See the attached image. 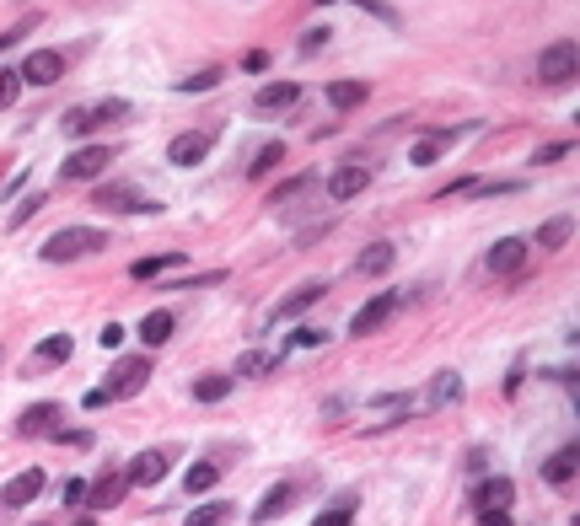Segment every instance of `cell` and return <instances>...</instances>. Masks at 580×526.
Returning <instances> with one entry per match:
<instances>
[{"label":"cell","mask_w":580,"mask_h":526,"mask_svg":"<svg viewBox=\"0 0 580 526\" xmlns=\"http://www.w3.org/2000/svg\"><path fill=\"white\" fill-rule=\"evenodd\" d=\"M349 521H355V516H349V505H339V511H323L312 526H349Z\"/></svg>","instance_id":"cell-39"},{"label":"cell","mask_w":580,"mask_h":526,"mask_svg":"<svg viewBox=\"0 0 580 526\" xmlns=\"http://www.w3.org/2000/svg\"><path fill=\"white\" fill-rule=\"evenodd\" d=\"M328 295V280H306V285H295L290 295H280V306H275V323H295V317H306L317 301Z\"/></svg>","instance_id":"cell-7"},{"label":"cell","mask_w":580,"mask_h":526,"mask_svg":"<svg viewBox=\"0 0 580 526\" xmlns=\"http://www.w3.org/2000/svg\"><path fill=\"white\" fill-rule=\"evenodd\" d=\"M221 521H232V505H226V500H215V505H199V511H194V516H188L183 526H221Z\"/></svg>","instance_id":"cell-32"},{"label":"cell","mask_w":580,"mask_h":526,"mask_svg":"<svg viewBox=\"0 0 580 526\" xmlns=\"http://www.w3.org/2000/svg\"><path fill=\"white\" fill-rule=\"evenodd\" d=\"M44 478H49V472H38V468L16 472V478H11V483H5V494H0V500H5V505H11V511H22V505H33V500H38V494H44Z\"/></svg>","instance_id":"cell-16"},{"label":"cell","mask_w":580,"mask_h":526,"mask_svg":"<svg viewBox=\"0 0 580 526\" xmlns=\"http://www.w3.org/2000/svg\"><path fill=\"white\" fill-rule=\"evenodd\" d=\"M365 188H371V167H365V162H345L339 173L328 177V194H334V199H355V194H365Z\"/></svg>","instance_id":"cell-15"},{"label":"cell","mask_w":580,"mask_h":526,"mask_svg":"<svg viewBox=\"0 0 580 526\" xmlns=\"http://www.w3.org/2000/svg\"><path fill=\"white\" fill-rule=\"evenodd\" d=\"M70 350H75L70 333H49V339L38 344V365H59V360H70Z\"/></svg>","instance_id":"cell-29"},{"label":"cell","mask_w":580,"mask_h":526,"mask_svg":"<svg viewBox=\"0 0 580 526\" xmlns=\"http://www.w3.org/2000/svg\"><path fill=\"white\" fill-rule=\"evenodd\" d=\"M16 86H22V75H16V70H0V114L16 103Z\"/></svg>","instance_id":"cell-35"},{"label":"cell","mask_w":580,"mask_h":526,"mask_svg":"<svg viewBox=\"0 0 580 526\" xmlns=\"http://www.w3.org/2000/svg\"><path fill=\"white\" fill-rule=\"evenodd\" d=\"M580 75V49L570 38H559V44H548L543 59H537V81L543 86H565V81H575Z\"/></svg>","instance_id":"cell-4"},{"label":"cell","mask_w":580,"mask_h":526,"mask_svg":"<svg viewBox=\"0 0 580 526\" xmlns=\"http://www.w3.org/2000/svg\"><path fill=\"white\" fill-rule=\"evenodd\" d=\"M323 339H328V333H317V328H301V333H290L280 350H312V344H323Z\"/></svg>","instance_id":"cell-37"},{"label":"cell","mask_w":580,"mask_h":526,"mask_svg":"<svg viewBox=\"0 0 580 526\" xmlns=\"http://www.w3.org/2000/svg\"><path fill=\"white\" fill-rule=\"evenodd\" d=\"M210 151H215V134H199V129H194V134H177L173 145H167V162H173V167H199Z\"/></svg>","instance_id":"cell-11"},{"label":"cell","mask_w":580,"mask_h":526,"mask_svg":"<svg viewBox=\"0 0 580 526\" xmlns=\"http://www.w3.org/2000/svg\"><path fill=\"white\" fill-rule=\"evenodd\" d=\"M215 483H221V468H215V462H194L188 478H183V489H188V494H210Z\"/></svg>","instance_id":"cell-28"},{"label":"cell","mask_w":580,"mask_h":526,"mask_svg":"<svg viewBox=\"0 0 580 526\" xmlns=\"http://www.w3.org/2000/svg\"><path fill=\"white\" fill-rule=\"evenodd\" d=\"M65 505H75V500H86V483L81 478H65V494H59Z\"/></svg>","instance_id":"cell-42"},{"label":"cell","mask_w":580,"mask_h":526,"mask_svg":"<svg viewBox=\"0 0 580 526\" xmlns=\"http://www.w3.org/2000/svg\"><path fill=\"white\" fill-rule=\"evenodd\" d=\"M27 86H49V81H59L65 75V55L59 49H38V55H27L22 59V70H16Z\"/></svg>","instance_id":"cell-10"},{"label":"cell","mask_w":580,"mask_h":526,"mask_svg":"<svg viewBox=\"0 0 580 526\" xmlns=\"http://www.w3.org/2000/svg\"><path fill=\"white\" fill-rule=\"evenodd\" d=\"M559 156H570V140H559V145H543V151H537V162H543V167H548V162H559Z\"/></svg>","instance_id":"cell-40"},{"label":"cell","mask_w":580,"mask_h":526,"mask_svg":"<svg viewBox=\"0 0 580 526\" xmlns=\"http://www.w3.org/2000/svg\"><path fill=\"white\" fill-rule=\"evenodd\" d=\"M457 398H463V376H457V371H435V382H430V403L446 409V403H457Z\"/></svg>","instance_id":"cell-26"},{"label":"cell","mask_w":580,"mask_h":526,"mask_svg":"<svg viewBox=\"0 0 580 526\" xmlns=\"http://www.w3.org/2000/svg\"><path fill=\"white\" fill-rule=\"evenodd\" d=\"M275 360H280V354H247V360H242L236 371H242V376H258V371H269Z\"/></svg>","instance_id":"cell-38"},{"label":"cell","mask_w":580,"mask_h":526,"mask_svg":"<svg viewBox=\"0 0 580 526\" xmlns=\"http://www.w3.org/2000/svg\"><path fill=\"white\" fill-rule=\"evenodd\" d=\"M570 236H575V221H570V215H559V221H548V226L537 232V247H548V253H554V247H565Z\"/></svg>","instance_id":"cell-30"},{"label":"cell","mask_w":580,"mask_h":526,"mask_svg":"<svg viewBox=\"0 0 580 526\" xmlns=\"http://www.w3.org/2000/svg\"><path fill=\"white\" fill-rule=\"evenodd\" d=\"M393 263H398V247H393V242H371V247H360V258H355V274H371V280H382V274H393Z\"/></svg>","instance_id":"cell-14"},{"label":"cell","mask_w":580,"mask_h":526,"mask_svg":"<svg viewBox=\"0 0 580 526\" xmlns=\"http://www.w3.org/2000/svg\"><path fill=\"white\" fill-rule=\"evenodd\" d=\"M16 38H22V27H16V33H5V38H0V49H11V44H16Z\"/></svg>","instance_id":"cell-46"},{"label":"cell","mask_w":580,"mask_h":526,"mask_svg":"<svg viewBox=\"0 0 580 526\" xmlns=\"http://www.w3.org/2000/svg\"><path fill=\"white\" fill-rule=\"evenodd\" d=\"M173 263H188L183 253H156V258H140V263H129V280H162Z\"/></svg>","instance_id":"cell-23"},{"label":"cell","mask_w":580,"mask_h":526,"mask_svg":"<svg viewBox=\"0 0 580 526\" xmlns=\"http://www.w3.org/2000/svg\"><path fill=\"white\" fill-rule=\"evenodd\" d=\"M393 312H398V295H371V301L349 317V333H355V339H365V333H376Z\"/></svg>","instance_id":"cell-8"},{"label":"cell","mask_w":580,"mask_h":526,"mask_svg":"<svg viewBox=\"0 0 580 526\" xmlns=\"http://www.w3.org/2000/svg\"><path fill=\"white\" fill-rule=\"evenodd\" d=\"M242 65H247V70H269V49H253Z\"/></svg>","instance_id":"cell-45"},{"label":"cell","mask_w":580,"mask_h":526,"mask_svg":"<svg viewBox=\"0 0 580 526\" xmlns=\"http://www.w3.org/2000/svg\"><path fill=\"white\" fill-rule=\"evenodd\" d=\"M221 280H226V269H210V274H177L173 285L177 291H188V285H221Z\"/></svg>","instance_id":"cell-36"},{"label":"cell","mask_w":580,"mask_h":526,"mask_svg":"<svg viewBox=\"0 0 580 526\" xmlns=\"http://www.w3.org/2000/svg\"><path fill=\"white\" fill-rule=\"evenodd\" d=\"M103 247H108V232H103V226H65V232H55L38 247V258H44V263H75V258L103 253Z\"/></svg>","instance_id":"cell-1"},{"label":"cell","mask_w":580,"mask_h":526,"mask_svg":"<svg viewBox=\"0 0 580 526\" xmlns=\"http://www.w3.org/2000/svg\"><path fill=\"white\" fill-rule=\"evenodd\" d=\"M92 204L108 210V215H162V204H156L151 194L129 188V183H97V188H92Z\"/></svg>","instance_id":"cell-3"},{"label":"cell","mask_w":580,"mask_h":526,"mask_svg":"<svg viewBox=\"0 0 580 526\" xmlns=\"http://www.w3.org/2000/svg\"><path fill=\"white\" fill-rule=\"evenodd\" d=\"M33 210H44V194H33V199H27V204H22V210H16V215H11V232H16V226H22V221H27V215H33Z\"/></svg>","instance_id":"cell-41"},{"label":"cell","mask_w":580,"mask_h":526,"mask_svg":"<svg viewBox=\"0 0 580 526\" xmlns=\"http://www.w3.org/2000/svg\"><path fill=\"white\" fill-rule=\"evenodd\" d=\"M290 500H295V489H290V483H275V489H269V494L258 500V511H253V521H258V526H264V521H275V516L285 511Z\"/></svg>","instance_id":"cell-24"},{"label":"cell","mask_w":580,"mask_h":526,"mask_svg":"<svg viewBox=\"0 0 580 526\" xmlns=\"http://www.w3.org/2000/svg\"><path fill=\"white\" fill-rule=\"evenodd\" d=\"M75 526H97V521H75Z\"/></svg>","instance_id":"cell-47"},{"label":"cell","mask_w":580,"mask_h":526,"mask_svg":"<svg viewBox=\"0 0 580 526\" xmlns=\"http://www.w3.org/2000/svg\"><path fill=\"white\" fill-rule=\"evenodd\" d=\"M473 500H478V511H511V500H516V483H511V478H484Z\"/></svg>","instance_id":"cell-18"},{"label":"cell","mask_w":580,"mask_h":526,"mask_svg":"<svg viewBox=\"0 0 580 526\" xmlns=\"http://www.w3.org/2000/svg\"><path fill=\"white\" fill-rule=\"evenodd\" d=\"M317 5H334V0H317Z\"/></svg>","instance_id":"cell-48"},{"label":"cell","mask_w":580,"mask_h":526,"mask_svg":"<svg viewBox=\"0 0 580 526\" xmlns=\"http://www.w3.org/2000/svg\"><path fill=\"white\" fill-rule=\"evenodd\" d=\"M210 86H221V70H215V65H210V70H199V75H183V81H177V92H183V97L210 92Z\"/></svg>","instance_id":"cell-33"},{"label":"cell","mask_w":580,"mask_h":526,"mask_svg":"<svg viewBox=\"0 0 580 526\" xmlns=\"http://www.w3.org/2000/svg\"><path fill=\"white\" fill-rule=\"evenodd\" d=\"M118 118H129V103H124V97H108V103H97V108L65 114V134H92V129H108Z\"/></svg>","instance_id":"cell-5"},{"label":"cell","mask_w":580,"mask_h":526,"mask_svg":"<svg viewBox=\"0 0 580 526\" xmlns=\"http://www.w3.org/2000/svg\"><path fill=\"white\" fill-rule=\"evenodd\" d=\"M167 339H173V312H151V317L140 323V344L156 350V344H167Z\"/></svg>","instance_id":"cell-25"},{"label":"cell","mask_w":580,"mask_h":526,"mask_svg":"<svg viewBox=\"0 0 580 526\" xmlns=\"http://www.w3.org/2000/svg\"><path fill=\"white\" fill-rule=\"evenodd\" d=\"M232 387H236L232 376H199V382H194L188 392H194V403H221V398H226Z\"/></svg>","instance_id":"cell-27"},{"label":"cell","mask_w":580,"mask_h":526,"mask_svg":"<svg viewBox=\"0 0 580 526\" xmlns=\"http://www.w3.org/2000/svg\"><path fill=\"white\" fill-rule=\"evenodd\" d=\"M484 263H489V274H516V269L526 263V242L522 236H500V242L489 247Z\"/></svg>","instance_id":"cell-13"},{"label":"cell","mask_w":580,"mask_h":526,"mask_svg":"<svg viewBox=\"0 0 580 526\" xmlns=\"http://www.w3.org/2000/svg\"><path fill=\"white\" fill-rule=\"evenodd\" d=\"M575 468H580V446H575V441H570V446H565L559 457H548V468H543V478H548L554 489H565V483L575 478Z\"/></svg>","instance_id":"cell-20"},{"label":"cell","mask_w":580,"mask_h":526,"mask_svg":"<svg viewBox=\"0 0 580 526\" xmlns=\"http://www.w3.org/2000/svg\"><path fill=\"white\" fill-rule=\"evenodd\" d=\"M478 526H516L511 511H478Z\"/></svg>","instance_id":"cell-43"},{"label":"cell","mask_w":580,"mask_h":526,"mask_svg":"<svg viewBox=\"0 0 580 526\" xmlns=\"http://www.w3.org/2000/svg\"><path fill=\"white\" fill-rule=\"evenodd\" d=\"M452 140H457L452 129H435V134H425V140L408 151V162H414V167H430V162H441V156H446V145H452Z\"/></svg>","instance_id":"cell-19"},{"label":"cell","mask_w":580,"mask_h":526,"mask_svg":"<svg viewBox=\"0 0 580 526\" xmlns=\"http://www.w3.org/2000/svg\"><path fill=\"white\" fill-rule=\"evenodd\" d=\"M280 162H285V145H280V140H269V145H264V151L253 156V167H247V177H269L275 167H280Z\"/></svg>","instance_id":"cell-31"},{"label":"cell","mask_w":580,"mask_h":526,"mask_svg":"<svg viewBox=\"0 0 580 526\" xmlns=\"http://www.w3.org/2000/svg\"><path fill=\"white\" fill-rule=\"evenodd\" d=\"M167 462H173L167 452H140V457H135V462L124 468V478H129L135 489H156V483L167 478Z\"/></svg>","instance_id":"cell-12"},{"label":"cell","mask_w":580,"mask_h":526,"mask_svg":"<svg viewBox=\"0 0 580 526\" xmlns=\"http://www.w3.org/2000/svg\"><path fill=\"white\" fill-rule=\"evenodd\" d=\"M328 38H334V33H328V22H323V27H306V33H301V49H295V55H317V49H323Z\"/></svg>","instance_id":"cell-34"},{"label":"cell","mask_w":580,"mask_h":526,"mask_svg":"<svg viewBox=\"0 0 580 526\" xmlns=\"http://www.w3.org/2000/svg\"><path fill=\"white\" fill-rule=\"evenodd\" d=\"M295 103H301V86L295 81H269V86L253 92V114H290Z\"/></svg>","instance_id":"cell-9"},{"label":"cell","mask_w":580,"mask_h":526,"mask_svg":"<svg viewBox=\"0 0 580 526\" xmlns=\"http://www.w3.org/2000/svg\"><path fill=\"white\" fill-rule=\"evenodd\" d=\"M55 419H59V403H33L16 419V435H44V430H55Z\"/></svg>","instance_id":"cell-21"},{"label":"cell","mask_w":580,"mask_h":526,"mask_svg":"<svg viewBox=\"0 0 580 526\" xmlns=\"http://www.w3.org/2000/svg\"><path fill=\"white\" fill-rule=\"evenodd\" d=\"M124 344V328L118 323H103V350H118Z\"/></svg>","instance_id":"cell-44"},{"label":"cell","mask_w":580,"mask_h":526,"mask_svg":"<svg viewBox=\"0 0 580 526\" xmlns=\"http://www.w3.org/2000/svg\"><path fill=\"white\" fill-rule=\"evenodd\" d=\"M365 97H371V86H365V81H334V86H328V103H334L339 114H349V108H360Z\"/></svg>","instance_id":"cell-22"},{"label":"cell","mask_w":580,"mask_h":526,"mask_svg":"<svg viewBox=\"0 0 580 526\" xmlns=\"http://www.w3.org/2000/svg\"><path fill=\"white\" fill-rule=\"evenodd\" d=\"M114 145H81V151H70L65 156V167H59V177H103L108 167H114Z\"/></svg>","instance_id":"cell-6"},{"label":"cell","mask_w":580,"mask_h":526,"mask_svg":"<svg viewBox=\"0 0 580 526\" xmlns=\"http://www.w3.org/2000/svg\"><path fill=\"white\" fill-rule=\"evenodd\" d=\"M145 382H151V354H124V360L108 365V376H103L97 392H103L108 403H118V398H135Z\"/></svg>","instance_id":"cell-2"},{"label":"cell","mask_w":580,"mask_h":526,"mask_svg":"<svg viewBox=\"0 0 580 526\" xmlns=\"http://www.w3.org/2000/svg\"><path fill=\"white\" fill-rule=\"evenodd\" d=\"M124 494H129V478H124V472H103L97 483H86V500H92L97 511H114Z\"/></svg>","instance_id":"cell-17"}]
</instances>
